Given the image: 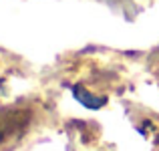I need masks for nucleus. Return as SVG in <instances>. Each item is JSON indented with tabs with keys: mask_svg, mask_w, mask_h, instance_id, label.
Listing matches in <instances>:
<instances>
[{
	"mask_svg": "<svg viewBox=\"0 0 159 151\" xmlns=\"http://www.w3.org/2000/svg\"><path fill=\"white\" fill-rule=\"evenodd\" d=\"M28 125V113L18 109H2L0 111V143L6 137L16 135Z\"/></svg>",
	"mask_w": 159,
	"mask_h": 151,
	"instance_id": "obj_1",
	"label": "nucleus"
},
{
	"mask_svg": "<svg viewBox=\"0 0 159 151\" xmlns=\"http://www.w3.org/2000/svg\"><path fill=\"white\" fill-rule=\"evenodd\" d=\"M73 95H75V99L79 101V103L83 105V107H87V109H101V107H105L107 105V97H97V95H93V93H89V91L85 89L83 85H75L73 87Z\"/></svg>",
	"mask_w": 159,
	"mask_h": 151,
	"instance_id": "obj_2",
	"label": "nucleus"
}]
</instances>
